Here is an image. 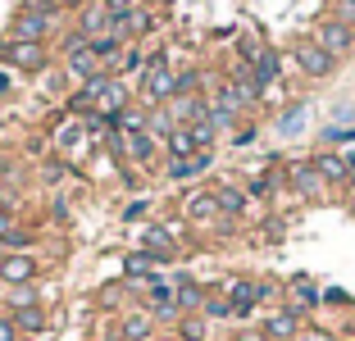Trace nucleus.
<instances>
[{
    "mask_svg": "<svg viewBox=\"0 0 355 341\" xmlns=\"http://www.w3.org/2000/svg\"><path fill=\"white\" fill-rule=\"evenodd\" d=\"M60 5L55 0H23V10L10 23V42H46L60 28Z\"/></svg>",
    "mask_w": 355,
    "mask_h": 341,
    "instance_id": "1",
    "label": "nucleus"
},
{
    "mask_svg": "<svg viewBox=\"0 0 355 341\" xmlns=\"http://www.w3.org/2000/svg\"><path fill=\"white\" fill-rule=\"evenodd\" d=\"M105 146H110L119 159H128V164H150V159L159 155V141L146 132V128H128V132H114Z\"/></svg>",
    "mask_w": 355,
    "mask_h": 341,
    "instance_id": "2",
    "label": "nucleus"
},
{
    "mask_svg": "<svg viewBox=\"0 0 355 341\" xmlns=\"http://www.w3.org/2000/svg\"><path fill=\"white\" fill-rule=\"evenodd\" d=\"M0 60L10 64V69L42 73L51 55H46V42H10V37H5V46H0Z\"/></svg>",
    "mask_w": 355,
    "mask_h": 341,
    "instance_id": "3",
    "label": "nucleus"
},
{
    "mask_svg": "<svg viewBox=\"0 0 355 341\" xmlns=\"http://www.w3.org/2000/svg\"><path fill=\"white\" fill-rule=\"evenodd\" d=\"M292 60H296V69L305 73V78H314V82H319V78H328V73H337V55H328L324 46L314 42H296V51H292Z\"/></svg>",
    "mask_w": 355,
    "mask_h": 341,
    "instance_id": "4",
    "label": "nucleus"
},
{
    "mask_svg": "<svg viewBox=\"0 0 355 341\" xmlns=\"http://www.w3.org/2000/svg\"><path fill=\"white\" fill-rule=\"evenodd\" d=\"M73 32H83L87 42H96V37H105V32H114V14L105 10V0H87L83 10H78Z\"/></svg>",
    "mask_w": 355,
    "mask_h": 341,
    "instance_id": "5",
    "label": "nucleus"
},
{
    "mask_svg": "<svg viewBox=\"0 0 355 341\" xmlns=\"http://www.w3.org/2000/svg\"><path fill=\"white\" fill-rule=\"evenodd\" d=\"M51 141L60 146V155H69V159H78L87 150V119H64V123H55V132H51Z\"/></svg>",
    "mask_w": 355,
    "mask_h": 341,
    "instance_id": "6",
    "label": "nucleus"
},
{
    "mask_svg": "<svg viewBox=\"0 0 355 341\" xmlns=\"http://www.w3.org/2000/svg\"><path fill=\"white\" fill-rule=\"evenodd\" d=\"M314 42L324 46L328 55H337V60H342V55L355 51V32L346 28V23H337V19H324L319 28H314Z\"/></svg>",
    "mask_w": 355,
    "mask_h": 341,
    "instance_id": "7",
    "label": "nucleus"
},
{
    "mask_svg": "<svg viewBox=\"0 0 355 341\" xmlns=\"http://www.w3.org/2000/svg\"><path fill=\"white\" fill-rule=\"evenodd\" d=\"M37 278V259L28 250H10V255H0V282L5 287H28Z\"/></svg>",
    "mask_w": 355,
    "mask_h": 341,
    "instance_id": "8",
    "label": "nucleus"
},
{
    "mask_svg": "<svg viewBox=\"0 0 355 341\" xmlns=\"http://www.w3.org/2000/svg\"><path fill=\"white\" fill-rule=\"evenodd\" d=\"M209 168H214V150H196V155H187V159H168L164 177L168 182H196V177L209 173Z\"/></svg>",
    "mask_w": 355,
    "mask_h": 341,
    "instance_id": "9",
    "label": "nucleus"
},
{
    "mask_svg": "<svg viewBox=\"0 0 355 341\" xmlns=\"http://www.w3.org/2000/svg\"><path fill=\"white\" fill-rule=\"evenodd\" d=\"M173 237H178V223H168V227L150 223V227H141V250H146V255H155L159 264H168V259L178 255Z\"/></svg>",
    "mask_w": 355,
    "mask_h": 341,
    "instance_id": "10",
    "label": "nucleus"
},
{
    "mask_svg": "<svg viewBox=\"0 0 355 341\" xmlns=\"http://www.w3.org/2000/svg\"><path fill=\"white\" fill-rule=\"evenodd\" d=\"M228 305H232V319H251L255 305H260V282L232 278V282H228Z\"/></svg>",
    "mask_w": 355,
    "mask_h": 341,
    "instance_id": "11",
    "label": "nucleus"
},
{
    "mask_svg": "<svg viewBox=\"0 0 355 341\" xmlns=\"http://www.w3.org/2000/svg\"><path fill=\"white\" fill-rule=\"evenodd\" d=\"M287 177H292V186L301 191L305 200H314V196H324V191H328V182L319 177V168H314L310 159H296V164H287Z\"/></svg>",
    "mask_w": 355,
    "mask_h": 341,
    "instance_id": "12",
    "label": "nucleus"
},
{
    "mask_svg": "<svg viewBox=\"0 0 355 341\" xmlns=\"http://www.w3.org/2000/svg\"><path fill=\"white\" fill-rule=\"evenodd\" d=\"M182 218L187 223H219V200H214V191H191L187 196V205H182ZM228 223V218H223Z\"/></svg>",
    "mask_w": 355,
    "mask_h": 341,
    "instance_id": "13",
    "label": "nucleus"
},
{
    "mask_svg": "<svg viewBox=\"0 0 355 341\" xmlns=\"http://www.w3.org/2000/svg\"><path fill=\"white\" fill-rule=\"evenodd\" d=\"M64 73H69V78H73V82L83 87V82H92V78H101V73H105V64L92 55V46H83V51L64 55Z\"/></svg>",
    "mask_w": 355,
    "mask_h": 341,
    "instance_id": "14",
    "label": "nucleus"
},
{
    "mask_svg": "<svg viewBox=\"0 0 355 341\" xmlns=\"http://www.w3.org/2000/svg\"><path fill=\"white\" fill-rule=\"evenodd\" d=\"M301 314L296 310H278V314H269V319H264V337L269 341H296L301 337Z\"/></svg>",
    "mask_w": 355,
    "mask_h": 341,
    "instance_id": "15",
    "label": "nucleus"
},
{
    "mask_svg": "<svg viewBox=\"0 0 355 341\" xmlns=\"http://www.w3.org/2000/svg\"><path fill=\"white\" fill-rule=\"evenodd\" d=\"M150 28H155V14H150V10H141V5L114 19V32L123 37V42H137V37H146Z\"/></svg>",
    "mask_w": 355,
    "mask_h": 341,
    "instance_id": "16",
    "label": "nucleus"
},
{
    "mask_svg": "<svg viewBox=\"0 0 355 341\" xmlns=\"http://www.w3.org/2000/svg\"><path fill=\"white\" fill-rule=\"evenodd\" d=\"M173 305H178L182 314L205 310V287H200V282H191L187 273H178V278H173Z\"/></svg>",
    "mask_w": 355,
    "mask_h": 341,
    "instance_id": "17",
    "label": "nucleus"
},
{
    "mask_svg": "<svg viewBox=\"0 0 355 341\" xmlns=\"http://www.w3.org/2000/svg\"><path fill=\"white\" fill-rule=\"evenodd\" d=\"M278 73H282V55L278 51H260V60L251 64V82H255V91H269L273 82H278Z\"/></svg>",
    "mask_w": 355,
    "mask_h": 341,
    "instance_id": "18",
    "label": "nucleus"
},
{
    "mask_svg": "<svg viewBox=\"0 0 355 341\" xmlns=\"http://www.w3.org/2000/svg\"><path fill=\"white\" fill-rule=\"evenodd\" d=\"M310 164L319 168V177H324L328 186H346V182H351V173H346V159L337 155V150H319Z\"/></svg>",
    "mask_w": 355,
    "mask_h": 341,
    "instance_id": "19",
    "label": "nucleus"
},
{
    "mask_svg": "<svg viewBox=\"0 0 355 341\" xmlns=\"http://www.w3.org/2000/svg\"><path fill=\"white\" fill-rule=\"evenodd\" d=\"M214 200H219L223 218H241L246 209H251V196H246L241 186H214Z\"/></svg>",
    "mask_w": 355,
    "mask_h": 341,
    "instance_id": "20",
    "label": "nucleus"
},
{
    "mask_svg": "<svg viewBox=\"0 0 355 341\" xmlns=\"http://www.w3.org/2000/svg\"><path fill=\"white\" fill-rule=\"evenodd\" d=\"M155 264H159L155 255H146V250H132V255L123 259V278H128V282H137V278H141V282H155Z\"/></svg>",
    "mask_w": 355,
    "mask_h": 341,
    "instance_id": "21",
    "label": "nucleus"
},
{
    "mask_svg": "<svg viewBox=\"0 0 355 341\" xmlns=\"http://www.w3.org/2000/svg\"><path fill=\"white\" fill-rule=\"evenodd\" d=\"M305 114H310V105H305V100H292L287 110L278 114V132L282 137H301L305 132Z\"/></svg>",
    "mask_w": 355,
    "mask_h": 341,
    "instance_id": "22",
    "label": "nucleus"
},
{
    "mask_svg": "<svg viewBox=\"0 0 355 341\" xmlns=\"http://www.w3.org/2000/svg\"><path fill=\"white\" fill-rule=\"evenodd\" d=\"M150 332H155V319H150V314H128L119 337L123 341H150Z\"/></svg>",
    "mask_w": 355,
    "mask_h": 341,
    "instance_id": "23",
    "label": "nucleus"
},
{
    "mask_svg": "<svg viewBox=\"0 0 355 341\" xmlns=\"http://www.w3.org/2000/svg\"><path fill=\"white\" fill-rule=\"evenodd\" d=\"M14 328L19 332H42L46 319H42V305L32 300V305H14Z\"/></svg>",
    "mask_w": 355,
    "mask_h": 341,
    "instance_id": "24",
    "label": "nucleus"
},
{
    "mask_svg": "<svg viewBox=\"0 0 355 341\" xmlns=\"http://www.w3.org/2000/svg\"><path fill=\"white\" fill-rule=\"evenodd\" d=\"M164 150H168V159H187V155H196V141H191L187 128H173L168 141H164Z\"/></svg>",
    "mask_w": 355,
    "mask_h": 341,
    "instance_id": "25",
    "label": "nucleus"
},
{
    "mask_svg": "<svg viewBox=\"0 0 355 341\" xmlns=\"http://www.w3.org/2000/svg\"><path fill=\"white\" fill-rule=\"evenodd\" d=\"M292 287H296V314H301V310H319V305H324V291L314 287V282L292 278Z\"/></svg>",
    "mask_w": 355,
    "mask_h": 341,
    "instance_id": "26",
    "label": "nucleus"
},
{
    "mask_svg": "<svg viewBox=\"0 0 355 341\" xmlns=\"http://www.w3.org/2000/svg\"><path fill=\"white\" fill-rule=\"evenodd\" d=\"M187 132H191V141H196V150H214V141H219V128L209 123V119H196Z\"/></svg>",
    "mask_w": 355,
    "mask_h": 341,
    "instance_id": "27",
    "label": "nucleus"
},
{
    "mask_svg": "<svg viewBox=\"0 0 355 341\" xmlns=\"http://www.w3.org/2000/svg\"><path fill=\"white\" fill-rule=\"evenodd\" d=\"M146 132L155 137V141H168V132H173V119H168V110H150V114H146Z\"/></svg>",
    "mask_w": 355,
    "mask_h": 341,
    "instance_id": "28",
    "label": "nucleus"
},
{
    "mask_svg": "<svg viewBox=\"0 0 355 341\" xmlns=\"http://www.w3.org/2000/svg\"><path fill=\"white\" fill-rule=\"evenodd\" d=\"M178 337H182V341H205V319L182 314V319H178Z\"/></svg>",
    "mask_w": 355,
    "mask_h": 341,
    "instance_id": "29",
    "label": "nucleus"
},
{
    "mask_svg": "<svg viewBox=\"0 0 355 341\" xmlns=\"http://www.w3.org/2000/svg\"><path fill=\"white\" fill-rule=\"evenodd\" d=\"M205 319H232V305H228V296H205Z\"/></svg>",
    "mask_w": 355,
    "mask_h": 341,
    "instance_id": "30",
    "label": "nucleus"
},
{
    "mask_svg": "<svg viewBox=\"0 0 355 341\" xmlns=\"http://www.w3.org/2000/svg\"><path fill=\"white\" fill-rule=\"evenodd\" d=\"M146 214H150V196H137V200L123 205V223H141Z\"/></svg>",
    "mask_w": 355,
    "mask_h": 341,
    "instance_id": "31",
    "label": "nucleus"
},
{
    "mask_svg": "<svg viewBox=\"0 0 355 341\" xmlns=\"http://www.w3.org/2000/svg\"><path fill=\"white\" fill-rule=\"evenodd\" d=\"M273 191V173H255L251 177V191H246V196H269Z\"/></svg>",
    "mask_w": 355,
    "mask_h": 341,
    "instance_id": "32",
    "label": "nucleus"
},
{
    "mask_svg": "<svg viewBox=\"0 0 355 341\" xmlns=\"http://www.w3.org/2000/svg\"><path fill=\"white\" fill-rule=\"evenodd\" d=\"M337 23H346V28L355 32V0H337V14H333Z\"/></svg>",
    "mask_w": 355,
    "mask_h": 341,
    "instance_id": "33",
    "label": "nucleus"
},
{
    "mask_svg": "<svg viewBox=\"0 0 355 341\" xmlns=\"http://www.w3.org/2000/svg\"><path fill=\"white\" fill-rule=\"evenodd\" d=\"M255 137H260V128H237V132H232V146H255Z\"/></svg>",
    "mask_w": 355,
    "mask_h": 341,
    "instance_id": "34",
    "label": "nucleus"
},
{
    "mask_svg": "<svg viewBox=\"0 0 355 341\" xmlns=\"http://www.w3.org/2000/svg\"><path fill=\"white\" fill-rule=\"evenodd\" d=\"M137 5H141V0H105V10L114 14V19H119V14H128V10H137Z\"/></svg>",
    "mask_w": 355,
    "mask_h": 341,
    "instance_id": "35",
    "label": "nucleus"
},
{
    "mask_svg": "<svg viewBox=\"0 0 355 341\" xmlns=\"http://www.w3.org/2000/svg\"><path fill=\"white\" fill-rule=\"evenodd\" d=\"M296 341H337L333 332H324V328H301V337Z\"/></svg>",
    "mask_w": 355,
    "mask_h": 341,
    "instance_id": "36",
    "label": "nucleus"
},
{
    "mask_svg": "<svg viewBox=\"0 0 355 341\" xmlns=\"http://www.w3.org/2000/svg\"><path fill=\"white\" fill-rule=\"evenodd\" d=\"M324 305H351V296H346L342 287H328L324 291Z\"/></svg>",
    "mask_w": 355,
    "mask_h": 341,
    "instance_id": "37",
    "label": "nucleus"
},
{
    "mask_svg": "<svg viewBox=\"0 0 355 341\" xmlns=\"http://www.w3.org/2000/svg\"><path fill=\"white\" fill-rule=\"evenodd\" d=\"M0 341H23V332L14 328V319H0Z\"/></svg>",
    "mask_w": 355,
    "mask_h": 341,
    "instance_id": "38",
    "label": "nucleus"
},
{
    "mask_svg": "<svg viewBox=\"0 0 355 341\" xmlns=\"http://www.w3.org/2000/svg\"><path fill=\"white\" fill-rule=\"evenodd\" d=\"M64 168H69L64 159H51V164H46V182H60V177H64Z\"/></svg>",
    "mask_w": 355,
    "mask_h": 341,
    "instance_id": "39",
    "label": "nucleus"
},
{
    "mask_svg": "<svg viewBox=\"0 0 355 341\" xmlns=\"http://www.w3.org/2000/svg\"><path fill=\"white\" fill-rule=\"evenodd\" d=\"M55 5H60V10H83L87 0H55Z\"/></svg>",
    "mask_w": 355,
    "mask_h": 341,
    "instance_id": "40",
    "label": "nucleus"
},
{
    "mask_svg": "<svg viewBox=\"0 0 355 341\" xmlns=\"http://www.w3.org/2000/svg\"><path fill=\"white\" fill-rule=\"evenodd\" d=\"M0 96H10V73H0Z\"/></svg>",
    "mask_w": 355,
    "mask_h": 341,
    "instance_id": "41",
    "label": "nucleus"
},
{
    "mask_svg": "<svg viewBox=\"0 0 355 341\" xmlns=\"http://www.w3.org/2000/svg\"><path fill=\"white\" fill-rule=\"evenodd\" d=\"M0 214H5V200H0Z\"/></svg>",
    "mask_w": 355,
    "mask_h": 341,
    "instance_id": "42",
    "label": "nucleus"
},
{
    "mask_svg": "<svg viewBox=\"0 0 355 341\" xmlns=\"http://www.w3.org/2000/svg\"><path fill=\"white\" fill-rule=\"evenodd\" d=\"M241 341H251V337H241Z\"/></svg>",
    "mask_w": 355,
    "mask_h": 341,
    "instance_id": "43",
    "label": "nucleus"
}]
</instances>
